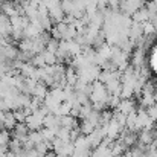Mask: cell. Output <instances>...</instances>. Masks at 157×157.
<instances>
[{
	"mask_svg": "<svg viewBox=\"0 0 157 157\" xmlns=\"http://www.w3.org/2000/svg\"><path fill=\"white\" fill-rule=\"evenodd\" d=\"M29 133H31V130H29V127L26 125V122H18V124L15 125V128L12 130V139H18V140H21V142L25 144V142L28 140Z\"/></svg>",
	"mask_w": 157,
	"mask_h": 157,
	"instance_id": "obj_1",
	"label": "cell"
},
{
	"mask_svg": "<svg viewBox=\"0 0 157 157\" xmlns=\"http://www.w3.org/2000/svg\"><path fill=\"white\" fill-rule=\"evenodd\" d=\"M48 95H49V87L44 86L41 81L37 82V86L34 87V90H32V93H31V96H32L34 99H38V101H44Z\"/></svg>",
	"mask_w": 157,
	"mask_h": 157,
	"instance_id": "obj_2",
	"label": "cell"
},
{
	"mask_svg": "<svg viewBox=\"0 0 157 157\" xmlns=\"http://www.w3.org/2000/svg\"><path fill=\"white\" fill-rule=\"evenodd\" d=\"M3 127H5V130H8V131H12L14 128H15V125L18 124L17 122V119H15V114H14V111H5V116H3Z\"/></svg>",
	"mask_w": 157,
	"mask_h": 157,
	"instance_id": "obj_3",
	"label": "cell"
}]
</instances>
